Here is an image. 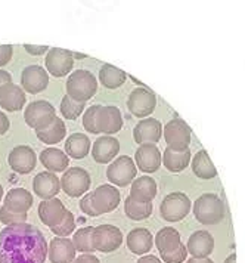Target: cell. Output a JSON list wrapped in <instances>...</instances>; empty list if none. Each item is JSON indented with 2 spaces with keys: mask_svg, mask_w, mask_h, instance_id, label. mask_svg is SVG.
Instances as JSON below:
<instances>
[{
  "mask_svg": "<svg viewBox=\"0 0 245 263\" xmlns=\"http://www.w3.org/2000/svg\"><path fill=\"white\" fill-rule=\"evenodd\" d=\"M120 192L114 185H101L93 191V204L99 215L109 213L120 204Z\"/></svg>",
  "mask_w": 245,
  "mask_h": 263,
  "instance_id": "17",
  "label": "cell"
},
{
  "mask_svg": "<svg viewBox=\"0 0 245 263\" xmlns=\"http://www.w3.org/2000/svg\"><path fill=\"white\" fill-rule=\"evenodd\" d=\"M138 263H163L158 257H155V256H142Z\"/></svg>",
  "mask_w": 245,
  "mask_h": 263,
  "instance_id": "47",
  "label": "cell"
},
{
  "mask_svg": "<svg viewBox=\"0 0 245 263\" xmlns=\"http://www.w3.org/2000/svg\"><path fill=\"white\" fill-rule=\"evenodd\" d=\"M33 190L35 195L42 198V201L45 200H52L56 198L59 190H61V180L55 173L50 172H42L39 175H35L33 179Z\"/></svg>",
  "mask_w": 245,
  "mask_h": 263,
  "instance_id": "16",
  "label": "cell"
},
{
  "mask_svg": "<svg viewBox=\"0 0 245 263\" xmlns=\"http://www.w3.org/2000/svg\"><path fill=\"white\" fill-rule=\"evenodd\" d=\"M93 227L80 228L77 232H74L72 242L77 251H82L83 254H92L95 251L93 246Z\"/></svg>",
  "mask_w": 245,
  "mask_h": 263,
  "instance_id": "34",
  "label": "cell"
},
{
  "mask_svg": "<svg viewBox=\"0 0 245 263\" xmlns=\"http://www.w3.org/2000/svg\"><path fill=\"white\" fill-rule=\"evenodd\" d=\"M9 127H11V121L8 119V116L0 111V136L9 130Z\"/></svg>",
  "mask_w": 245,
  "mask_h": 263,
  "instance_id": "44",
  "label": "cell"
},
{
  "mask_svg": "<svg viewBox=\"0 0 245 263\" xmlns=\"http://www.w3.org/2000/svg\"><path fill=\"white\" fill-rule=\"evenodd\" d=\"M67 209L58 198H52V200H45L39 205V216L42 219V222L49 228H53L59 225L64 217L67 215Z\"/></svg>",
  "mask_w": 245,
  "mask_h": 263,
  "instance_id": "19",
  "label": "cell"
},
{
  "mask_svg": "<svg viewBox=\"0 0 245 263\" xmlns=\"http://www.w3.org/2000/svg\"><path fill=\"white\" fill-rule=\"evenodd\" d=\"M2 198H3V186L0 185V201H2Z\"/></svg>",
  "mask_w": 245,
  "mask_h": 263,
  "instance_id": "51",
  "label": "cell"
},
{
  "mask_svg": "<svg viewBox=\"0 0 245 263\" xmlns=\"http://www.w3.org/2000/svg\"><path fill=\"white\" fill-rule=\"evenodd\" d=\"M50 231H52L55 235L61 237V238H68V235L76 231V217H74V215H72L71 212H67L64 220H62L59 225H56V227L50 228Z\"/></svg>",
  "mask_w": 245,
  "mask_h": 263,
  "instance_id": "38",
  "label": "cell"
},
{
  "mask_svg": "<svg viewBox=\"0 0 245 263\" xmlns=\"http://www.w3.org/2000/svg\"><path fill=\"white\" fill-rule=\"evenodd\" d=\"M61 186L68 197H82L90 188V175L82 167H71L62 175Z\"/></svg>",
  "mask_w": 245,
  "mask_h": 263,
  "instance_id": "8",
  "label": "cell"
},
{
  "mask_svg": "<svg viewBox=\"0 0 245 263\" xmlns=\"http://www.w3.org/2000/svg\"><path fill=\"white\" fill-rule=\"evenodd\" d=\"M136 175H138L136 163L127 156L118 157L106 170V176L109 182L118 186H126L133 183V180L136 179Z\"/></svg>",
  "mask_w": 245,
  "mask_h": 263,
  "instance_id": "7",
  "label": "cell"
},
{
  "mask_svg": "<svg viewBox=\"0 0 245 263\" xmlns=\"http://www.w3.org/2000/svg\"><path fill=\"white\" fill-rule=\"evenodd\" d=\"M46 238L40 229L23 223L0 231V263H45Z\"/></svg>",
  "mask_w": 245,
  "mask_h": 263,
  "instance_id": "1",
  "label": "cell"
},
{
  "mask_svg": "<svg viewBox=\"0 0 245 263\" xmlns=\"http://www.w3.org/2000/svg\"><path fill=\"white\" fill-rule=\"evenodd\" d=\"M135 163L143 173H154L161 167L163 158L160 149L152 144L140 145L135 154Z\"/></svg>",
  "mask_w": 245,
  "mask_h": 263,
  "instance_id": "14",
  "label": "cell"
},
{
  "mask_svg": "<svg viewBox=\"0 0 245 263\" xmlns=\"http://www.w3.org/2000/svg\"><path fill=\"white\" fill-rule=\"evenodd\" d=\"M98 127L105 136H109L112 133H117L123 127V116L117 107L106 105L101 107L98 114Z\"/></svg>",
  "mask_w": 245,
  "mask_h": 263,
  "instance_id": "21",
  "label": "cell"
},
{
  "mask_svg": "<svg viewBox=\"0 0 245 263\" xmlns=\"http://www.w3.org/2000/svg\"><path fill=\"white\" fill-rule=\"evenodd\" d=\"M120 151V142L117 138L112 136H102L95 141L92 146V157L96 163L99 164H106L114 160Z\"/></svg>",
  "mask_w": 245,
  "mask_h": 263,
  "instance_id": "20",
  "label": "cell"
},
{
  "mask_svg": "<svg viewBox=\"0 0 245 263\" xmlns=\"http://www.w3.org/2000/svg\"><path fill=\"white\" fill-rule=\"evenodd\" d=\"M126 244L131 253L142 256V254L149 253V250L152 249L154 237L146 228H136V229H131L127 234Z\"/></svg>",
  "mask_w": 245,
  "mask_h": 263,
  "instance_id": "24",
  "label": "cell"
},
{
  "mask_svg": "<svg viewBox=\"0 0 245 263\" xmlns=\"http://www.w3.org/2000/svg\"><path fill=\"white\" fill-rule=\"evenodd\" d=\"M12 60L11 45H0V67H5Z\"/></svg>",
  "mask_w": 245,
  "mask_h": 263,
  "instance_id": "42",
  "label": "cell"
},
{
  "mask_svg": "<svg viewBox=\"0 0 245 263\" xmlns=\"http://www.w3.org/2000/svg\"><path fill=\"white\" fill-rule=\"evenodd\" d=\"M56 119V111H55V107L50 104V102H46V101H34L31 102L25 112H24V120L25 123L34 129L35 132L42 130L47 127L49 124H52Z\"/></svg>",
  "mask_w": 245,
  "mask_h": 263,
  "instance_id": "4",
  "label": "cell"
},
{
  "mask_svg": "<svg viewBox=\"0 0 245 263\" xmlns=\"http://www.w3.org/2000/svg\"><path fill=\"white\" fill-rule=\"evenodd\" d=\"M24 49H25L30 55L39 57V55H43L49 48L45 46V45H43V46H42V45H40V46H39V45H24Z\"/></svg>",
  "mask_w": 245,
  "mask_h": 263,
  "instance_id": "43",
  "label": "cell"
},
{
  "mask_svg": "<svg viewBox=\"0 0 245 263\" xmlns=\"http://www.w3.org/2000/svg\"><path fill=\"white\" fill-rule=\"evenodd\" d=\"M74 263H101L99 262V259L93 256V254H82V256H79Z\"/></svg>",
  "mask_w": 245,
  "mask_h": 263,
  "instance_id": "45",
  "label": "cell"
},
{
  "mask_svg": "<svg viewBox=\"0 0 245 263\" xmlns=\"http://www.w3.org/2000/svg\"><path fill=\"white\" fill-rule=\"evenodd\" d=\"M12 83V76L11 72L5 71V70H0V90L6 86V84Z\"/></svg>",
  "mask_w": 245,
  "mask_h": 263,
  "instance_id": "46",
  "label": "cell"
},
{
  "mask_svg": "<svg viewBox=\"0 0 245 263\" xmlns=\"http://www.w3.org/2000/svg\"><path fill=\"white\" fill-rule=\"evenodd\" d=\"M72 57H74L76 60H83V58H86V55H83V53H72Z\"/></svg>",
  "mask_w": 245,
  "mask_h": 263,
  "instance_id": "50",
  "label": "cell"
},
{
  "mask_svg": "<svg viewBox=\"0 0 245 263\" xmlns=\"http://www.w3.org/2000/svg\"><path fill=\"white\" fill-rule=\"evenodd\" d=\"M124 212H126V216L131 220H143L151 216L152 203H139L133 197L128 195L124 203Z\"/></svg>",
  "mask_w": 245,
  "mask_h": 263,
  "instance_id": "35",
  "label": "cell"
},
{
  "mask_svg": "<svg viewBox=\"0 0 245 263\" xmlns=\"http://www.w3.org/2000/svg\"><path fill=\"white\" fill-rule=\"evenodd\" d=\"M186 263H214L211 260L210 257H202V259H199V257H192V259H189Z\"/></svg>",
  "mask_w": 245,
  "mask_h": 263,
  "instance_id": "48",
  "label": "cell"
},
{
  "mask_svg": "<svg viewBox=\"0 0 245 263\" xmlns=\"http://www.w3.org/2000/svg\"><path fill=\"white\" fill-rule=\"evenodd\" d=\"M191 210V200L183 192H172L164 197L160 205V215L167 222H179Z\"/></svg>",
  "mask_w": 245,
  "mask_h": 263,
  "instance_id": "5",
  "label": "cell"
},
{
  "mask_svg": "<svg viewBox=\"0 0 245 263\" xmlns=\"http://www.w3.org/2000/svg\"><path fill=\"white\" fill-rule=\"evenodd\" d=\"M27 220V213H13L8 207H2L0 209V222L5 227H15V225H23Z\"/></svg>",
  "mask_w": 245,
  "mask_h": 263,
  "instance_id": "39",
  "label": "cell"
},
{
  "mask_svg": "<svg viewBox=\"0 0 245 263\" xmlns=\"http://www.w3.org/2000/svg\"><path fill=\"white\" fill-rule=\"evenodd\" d=\"M27 102V98L24 93V89H21L18 84H6L0 90V107L5 111L15 112L23 109V107Z\"/></svg>",
  "mask_w": 245,
  "mask_h": 263,
  "instance_id": "23",
  "label": "cell"
},
{
  "mask_svg": "<svg viewBox=\"0 0 245 263\" xmlns=\"http://www.w3.org/2000/svg\"><path fill=\"white\" fill-rule=\"evenodd\" d=\"M155 244L157 249L161 253V256L170 254L173 251L179 250V247L182 246L180 241V234L176 231L175 228L165 227L160 229V232L155 237Z\"/></svg>",
  "mask_w": 245,
  "mask_h": 263,
  "instance_id": "28",
  "label": "cell"
},
{
  "mask_svg": "<svg viewBox=\"0 0 245 263\" xmlns=\"http://www.w3.org/2000/svg\"><path fill=\"white\" fill-rule=\"evenodd\" d=\"M46 68L55 77H64L72 70L74 57L72 52L61 48L49 49L46 55Z\"/></svg>",
  "mask_w": 245,
  "mask_h": 263,
  "instance_id": "11",
  "label": "cell"
},
{
  "mask_svg": "<svg viewBox=\"0 0 245 263\" xmlns=\"http://www.w3.org/2000/svg\"><path fill=\"white\" fill-rule=\"evenodd\" d=\"M155 105H157V98L154 92L146 87H138L131 90V93L128 95L127 107L130 112L138 119H143L152 114Z\"/></svg>",
  "mask_w": 245,
  "mask_h": 263,
  "instance_id": "9",
  "label": "cell"
},
{
  "mask_svg": "<svg viewBox=\"0 0 245 263\" xmlns=\"http://www.w3.org/2000/svg\"><path fill=\"white\" fill-rule=\"evenodd\" d=\"M186 249L194 257H209L214 249V238L207 231H197L187 239Z\"/></svg>",
  "mask_w": 245,
  "mask_h": 263,
  "instance_id": "22",
  "label": "cell"
},
{
  "mask_svg": "<svg viewBox=\"0 0 245 263\" xmlns=\"http://www.w3.org/2000/svg\"><path fill=\"white\" fill-rule=\"evenodd\" d=\"M191 163V151L189 148L185 151H175L172 148H165L163 154V164L164 167L173 173H179L187 167Z\"/></svg>",
  "mask_w": 245,
  "mask_h": 263,
  "instance_id": "29",
  "label": "cell"
},
{
  "mask_svg": "<svg viewBox=\"0 0 245 263\" xmlns=\"http://www.w3.org/2000/svg\"><path fill=\"white\" fill-rule=\"evenodd\" d=\"M186 246L182 244V246L179 247V250L173 251V253H170V254H165V256H161V259H163V262L165 263H183L185 262V259H186Z\"/></svg>",
  "mask_w": 245,
  "mask_h": 263,
  "instance_id": "41",
  "label": "cell"
},
{
  "mask_svg": "<svg viewBox=\"0 0 245 263\" xmlns=\"http://www.w3.org/2000/svg\"><path fill=\"white\" fill-rule=\"evenodd\" d=\"M102 105H92L90 108L86 109V112L83 114V126L89 133L98 135L101 133L99 127H98V114Z\"/></svg>",
  "mask_w": 245,
  "mask_h": 263,
  "instance_id": "37",
  "label": "cell"
},
{
  "mask_svg": "<svg viewBox=\"0 0 245 263\" xmlns=\"http://www.w3.org/2000/svg\"><path fill=\"white\" fill-rule=\"evenodd\" d=\"M40 163L50 172V173H59V172H67L70 164V157L67 153L56 149V148H46L40 154Z\"/></svg>",
  "mask_w": 245,
  "mask_h": 263,
  "instance_id": "27",
  "label": "cell"
},
{
  "mask_svg": "<svg viewBox=\"0 0 245 263\" xmlns=\"http://www.w3.org/2000/svg\"><path fill=\"white\" fill-rule=\"evenodd\" d=\"M21 84H23L24 90H27L31 95L40 93L49 84L47 71L40 65H28L24 68L21 74Z\"/></svg>",
  "mask_w": 245,
  "mask_h": 263,
  "instance_id": "12",
  "label": "cell"
},
{
  "mask_svg": "<svg viewBox=\"0 0 245 263\" xmlns=\"http://www.w3.org/2000/svg\"><path fill=\"white\" fill-rule=\"evenodd\" d=\"M163 127L161 123L157 119H143L138 123V126L133 129V138L135 141L140 145L152 144L155 145L163 135Z\"/></svg>",
  "mask_w": 245,
  "mask_h": 263,
  "instance_id": "15",
  "label": "cell"
},
{
  "mask_svg": "<svg viewBox=\"0 0 245 263\" xmlns=\"http://www.w3.org/2000/svg\"><path fill=\"white\" fill-rule=\"evenodd\" d=\"M127 77L128 76L123 70H120L111 64H104L99 71V80L106 89H117L120 86H123Z\"/></svg>",
  "mask_w": 245,
  "mask_h": 263,
  "instance_id": "33",
  "label": "cell"
},
{
  "mask_svg": "<svg viewBox=\"0 0 245 263\" xmlns=\"http://www.w3.org/2000/svg\"><path fill=\"white\" fill-rule=\"evenodd\" d=\"M191 163H192V172L195 173V176H198L199 179H213L217 176L216 166L213 164L210 156L205 149L198 151Z\"/></svg>",
  "mask_w": 245,
  "mask_h": 263,
  "instance_id": "31",
  "label": "cell"
},
{
  "mask_svg": "<svg viewBox=\"0 0 245 263\" xmlns=\"http://www.w3.org/2000/svg\"><path fill=\"white\" fill-rule=\"evenodd\" d=\"M157 195V182L151 176H139L133 180L130 188V197L139 203H151Z\"/></svg>",
  "mask_w": 245,
  "mask_h": 263,
  "instance_id": "26",
  "label": "cell"
},
{
  "mask_svg": "<svg viewBox=\"0 0 245 263\" xmlns=\"http://www.w3.org/2000/svg\"><path fill=\"white\" fill-rule=\"evenodd\" d=\"M65 133H67V129H65V123L64 120L56 117L55 121L52 124H49L47 127L42 129V130L35 132L37 138L45 142L47 145H53L59 144L64 138H65Z\"/></svg>",
  "mask_w": 245,
  "mask_h": 263,
  "instance_id": "32",
  "label": "cell"
},
{
  "mask_svg": "<svg viewBox=\"0 0 245 263\" xmlns=\"http://www.w3.org/2000/svg\"><path fill=\"white\" fill-rule=\"evenodd\" d=\"M123 244V232L114 225H99L95 228L93 246L95 250L102 253H111L117 250Z\"/></svg>",
  "mask_w": 245,
  "mask_h": 263,
  "instance_id": "10",
  "label": "cell"
},
{
  "mask_svg": "<svg viewBox=\"0 0 245 263\" xmlns=\"http://www.w3.org/2000/svg\"><path fill=\"white\" fill-rule=\"evenodd\" d=\"M35 161H37L35 153L27 145L15 146L8 157V163L11 168L20 175H27L31 170H34Z\"/></svg>",
  "mask_w": 245,
  "mask_h": 263,
  "instance_id": "13",
  "label": "cell"
},
{
  "mask_svg": "<svg viewBox=\"0 0 245 263\" xmlns=\"http://www.w3.org/2000/svg\"><path fill=\"white\" fill-rule=\"evenodd\" d=\"M96 90H98V80L87 70H77L67 80V95L76 101L86 102L96 93Z\"/></svg>",
  "mask_w": 245,
  "mask_h": 263,
  "instance_id": "3",
  "label": "cell"
},
{
  "mask_svg": "<svg viewBox=\"0 0 245 263\" xmlns=\"http://www.w3.org/2000/svg\"><path fill=\"white\" fill-rule=\"evenodd\" d=\"M76 251L72 239L56 237L49 242L47 256L52 263H74Z\"/></svg>",
  "mask_w": 245,
  "mask_h": 263,
  "instance_id": "18",
  "label": "cell"
},
{
  "mask_svg": "<svg viewBox=\"0 0 245 263\" xmlns=\"http://www.w3.org/2000/svg\"><path fill=\"white\" fill-rule=\"evenodd\" d=\"M224 204L217 194H202L194 203V215L202 225H217L224 219Z\"/></svg>",
  "mask_w": 245,
  "mask_h": 263,
  "instance_id": "2",
  "label": "cell"
},
{
  "mask_svg": "<svg viewBox=\"0 0 245 263\" xmlns=\"http://www.w3.org/2000/svg\"><path fill=\"white\" fill-rule=\"evenodd\" d=\"M224 263H236V254H231V256H228L226 257V260Z\"/></svg>",
  "mask_w": 245,
  "mask_h": 263,
  "instance_id": "49",
  "label": "cell"
},
{
  "mask_svg": "<svg viewBox=\"0 0 245 263\" xmlns=\"http://www.w3.org/2000/svg\"><path fill=\"white\" fill-rule=\"evenodd\" d=\"M80 209H82V212L84 213V215L92 216V217H95V216H99V212L96 210V207H95V204H93V192L86 194L82 200H80Z\"/></svg>",
  "mask_w": 245,
  "mask_h": 263,
  "instance_id": "40",
  "label": "cell"
},
{
  "mask_svg": "<svg viewBox=\"0 0 245 263\" xmlns=\"http://www.w3.org/2000/svg\"><path fill=\"white\" fill-rule=\"evenodd\" d=\"M67 156L76 160L84 158L90 153V139L84 133H72L65 142Z\"/></svg>",
  "mask_w": 245,
  "mask_h": 263,
  "instance_id": "30",
  "label": "cell"
},
{
  "mask_svg": "<svg viewBox=\"0 0 245 263\" xmlns=\"http://www.w3.org/2000/svg\"><path fill=\"white\" fill-rule=\"evenodd\" d=\"M163 135L167 146L175 151H185L191 144V127L182 119L170 120L164 126Z\"/></svg>",
  "mask_w": 245,
  "mask_h": 263,
  "instance_id": "6",
  "label": "cell"
},
{
  "mask_svg": "<svg viewBox=\"0 0 245 263\" xmlns=\"http://www.w3.org/2000/svg\"><path fill=\"white\" fill-rule=\"evenodd\" d=\"M84 105H86V102L76 101V99H72L68 95H65L62 98V101H61L59 109H61V114L67 120H76L79 119V116L83 112Z\"/></svg>",
  "mask_w": 245,
  "mask_h": 263,
  "instance_id": "36",
  "label": "cell"
},
{
  "mask_svg": "<svg viewBox=\"0 0 245 263\" xmlns=\"http://www.w3.org/2000/svg\"><path fill=\"white\" fill-rule=\"evenodd\" d=\"M5 200V207H8L13 213H27L33 205V195L31 192L24 188H12L8 191Z\"/></svg>",
  "mask_w": 245,
  "mask_h": 263,
  "instance_id": "25",
  "label": "cell"
}]
</instances>
